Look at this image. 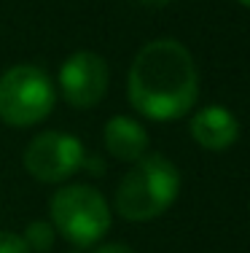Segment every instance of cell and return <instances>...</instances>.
<instances>
[{
    "label": "cell",
    "instance_id": "8fae6325",
    "mask_svg": "<svg viewBox=\"0 0 250 253\" xmlns=\"http://www.w3.org/2000/svg\"><path fill=\"white\" fill-rule=\"evenodd\" d=\"M89 253H138V251L127 243H97V245H92Z\"/></svg>",
    "mask_w": 250,
    "mask_h": 253
},
{
    "label": "cell",
    "instance_id": "ba28073f",
    "mask_svg": "<svg viewBox=\"0 0 250 253\" xmlns=\"http://www.w3.org/2000/svg\"><path fill=\"white\" fill-rule=\"evenodd\" d=\"M103 146L113 159L135 165L138 159H143V156L148 154V148H151V135H148V129L143 126V122H138L135 116L118 113V116H110L108 122H105Z\"/></svg>",
    "mask_w": 250,
    "mask_h": 253
},
{
    "label": "cell",
    "instance_id": "30bf717a",
    "mask_svg": "<svg viewBox=\"0 0 250 253\" xmlns=\"http://www.w3.org/2000/svg\"><path fill=\"white\" fill-rule=\"evenodd\" d=\"M0 253H30L16 232H0Z\"/></svg>",
    "mask_w": 250,
    "mask_h": 253
},
{
    "label": "cell",
    "instance_id": "9c48e42d",
    "mask_svg": "<svg viewBox=\"0 0 250 253\" xmlns=\"http://www.w3.org/2000/svg\"><path fill=\"white\" fill-rule=\"evenodd\" d=\"M19 237L25 240L30 253H49L57 243V232H54V226H51V221H43V218L30 221Z\"/></svg>",
    "mask_w": 250,
    "mask_h": 253
},
{
    "label": "cell",
    "instance_id": "7a4b0ae2",
    "mask_svg": "<svg viewBox=\"0 0 250 253\" xmlns=\"http://www.w3.org/2000/svg\"><path fill=\"white\" fill-rule=\"evenodd\" d=\"M180 194V170L164 154L148 151L118 180L113 208L129 224H148L164 215Z\"/></svg>",
    "mask_w": 250,
    "mask_h": 253
},
{
    "label": "cell",
    "instance_id": "3957f363",
    "mask_svg": "<svg viewBox=\"0 0 250 253\" xmlns=\"http://www.w3.org/2000/svg\"><path fill=\"white\" fill-rule=\"evenodd\" d=\"M49 221L57 237L75 248H92L110 232L113 210L100 189L89 183H65L51 194Z\"/></svg>",
    "mask_w": 250,
    "mask_h": 253
},
{
    "label": "cell",
    "instance_id": "277c9868",
    "mask_svg": "<svg viewBox=\"0 0 250 253\" xmlns=\"http://www.w3.org/2000/svg\"><path fill=\"white\" fill-rule=\"evenodd\" d=\"M57 84L38 65H14L0 73V122L25 129L35 126L54 113Z\"/></svg>",
    "mask_w": 250,
    "mask_h": 253
},
{
    "label": "cell",
    "instance_id": "8992f818",
    "mask_svg": "<svg viewBox=\"0 0 250 253\" xmlns=\"http://www.w3.org/2000/svg\"><path fill=\"white\" fill-rule=\"evenodd\" d=\"M110 84V68L97 51H75L62 62L57 76L59 94L68 105L86 111L105 100Z\"/></svg>",
    "mask_w": 250,
    "mask_h": 253
},
{
    "label": "cell",
    "instance_id": "6da1fadb",
    "mask_svg": "<svg viewBox=\"0 0 250 253\" xmlns=\"http://www.w3.org/2000/svg\"><path fill=\"white\" fill-rule=\"evenodd\" d=\"M127 100L143 119L175 122L199 100V68L186 43L156 38L140 46L127 73Z\"/></svg>",
    "mask_w": 250,
    "mask_h": 253
},
{
    "label": "cell",
    "instance_id": "7c38bea8",
    "mask_svg": "<svg viewBox=\"0 0 250 253\" xmlns=\"http://www.w3.org/2000/svg\"><path fill=\"white\" fill-rule=\"evenodd\" d=\"M83 170L92 172V175H103V172H105V162L100 159V156H92V159L86 156V159H83Z\"/></svg>",
    "mask_w": 250,
    "mask_h": 253
},
{
    "label": "cell",
    "instance_id": "5bb4252c",
    "mask_svg": "<svg viewBox=\"0 0 250 253\" xmlns=\"http://www.w3.org/2000/svg\"><path fill=\"white\" fill-rule=\"evenodd\" d=\"M240 5H245V8H250V0H237Z\"/></svg>",
    "mask_w": 250,
    "mask_h": 253
},
{
    "label": "cell",
    "instance_id": "5b68a950",
    "mask_svg": "<svg viewBox=\"0 0 250 253\" xmlns=\"http://www.w3.org/2000/svg\"><path fill=\"white\" fill-rule=\"evenodd\" d=\"M83 159H86L83 143L75 135L59 129L35 135L22 154L27 175L38 183H65L83 170Z\"/></svg>",
    "mask_w": 250,
    "mask_h": 253
},
{
    "label": "cell",
    "instance_id": "52a82bcc",
    "mask_svg": "<svg viewBox=\"0 0 250 253\" xmlns=\"http://www.w3.org/2000/svg\"><path fill=\"white\" fill-rule=\"evenodd\" d=\"M188 132L191 140L199 148L210 154H221L229 151L237 140H240V119L234 116V111H229L226 105H202L199 111H194L191 122H188Z\"/></svg>",
    "mask_w": 250,
    "mask_h": 253
},
{
    "label": "cell",
    "instance_id": "4fadbf2b",
    "mask_svg": "<svg viewBox=\"0 0 250 253\" xmlns=\"http://www.w3.org/2000/svg\"><path fill=\"white\" fill-rule=\"evenodd\" d=\"M140 5H145V8H164V5H170L172 0H138Z\"/></svg>",
    "mask_w": 250,
    "mask_h": 253
}]
</instances>
